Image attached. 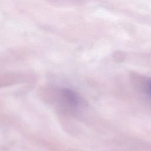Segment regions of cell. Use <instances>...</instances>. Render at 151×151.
I'll return each instance as SVG.
<instances>
[{
    "instance_id": "6da1fadb",
    "label": "cell",
    "mask_w": 151,
    "mask_h": 151,
    "mask_svg": "<svg viewBox=\"0 0 151 151\" xmlns=\"http://www.w3.org/2000/svg\"><path fill=\"white\" fill-rule=\"evenodd\" d=\"M57 101L60 106L71 110L77 108L80 102L78 94L68 89H62L58 92Z\"/></svg>"
},
{
    "instance_id": "7a4b0ae2",
    "label": "cell",
    "mask_w": 151,
    "mask_h": 151,
    "mask_svg": "<svg viewBox=\"0 0 151 151\" xmlns=\"http://www.w3.org/2000/svg\"><path fill=\"white\" fill-rule=\"evenodd\" d=\"M149 91H150V93H151V82H150V84H149Z\"/></svg>"
}]
</instances>
